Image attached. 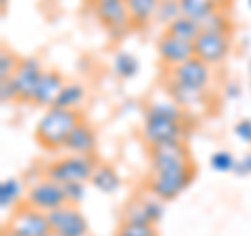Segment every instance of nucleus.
<instances>
[{
  "label": "nucleus",
  "mask_w": 251,
  "mask_h": 236,
  "mask_svg": "<svg viewBox=\"0 0 251 236\" xmlns=\"http://www.w3.org/2000/svg\"><path fill=\"white\" fill-rule=\"evenodd\" d=\"M186 138V111L174 100H153L145 107L143 140L147 146H161L184 142Z\"/></svg>",
  "instance_id": "1"
},
{
  "label": "nucleus",
  "mask_w": 251,
  "mask_h": 236,
  "mask_svg": "<svg viewBox=\"0 0 251 236\" xmlns=\"http://www.w3.org/2000/svg\"><path fill=\"white\" fill-rule=\"evenodd\" d=\"M82 119L84 117L80 115V111H74V109L49 107L36 123V140L46 151L65 148L69 134L74 132V128Z\"/></svg>",
  "instance_id": "2"
},
{
  "label": "nucleus",
  "mask_w": 251,
  "mask_h": 236,
  "mask_svg": "<svg viewBox=\"0 0 251 236\" xmlns=\"http://www.w3.org/2000/svg\"><path fill=\"white\" fill-rule=\"evenodd\" d=\"M193 180H195V163H188V165H180V167L149 174L147 190L149 194H153L166 203V201H174L176 196L182 194L193 184Z\"/></svg>",
  "instance_id": "3"
},
{
  "label": "nucleus",
  "mask_w": 251,
  "mask_h": 236,
  "mask_svg": "<svg viewBox=\"0 0 251 236\" xmlns=\"http://www.w3.org/2000/svg\"><path fill=\"white\" fill-rule=\"evenodd\" d=\"M97 159L94 155H74L69 153L65 157L50 161L44 167V176L54 180L59 184L69 182H90V178L97 169Z\"/></svg>",
  "instance_id": "4"
},
{
  "label": "nucleus",
  "mask_w": 251,
  "mask_h": 236,
  "mask_svg": "<svg viewBox=\"0 0 251 236\" xmlns=\"http://www.w3.org/2000/svg\"><path fill=\"white\" fill-rule=\"evenodd\" d=\"M4 230L15 236H46L52 228L49 213L27 205V203H21L19 207L11 211V217L6 222Z\"/></svg>",
  "instance_id": "5"
},
{
  "label": "nucleus",
  "mask_w": 251,
  "mask_h": 236,
  "mask_svg": "<svg viewBox=\"0 0 251 236\" xmlns=\"http://www.w3.org/2000/svg\"><path fill=\"white\" fill-rule=\"evenodd\" d=\"M25 203L44 211V213H50V211L67 205V196H65V190H63V184L54 182V180L46 178L42 174V178L29 182L25 190Z\"/></svg>",
  "instance_id": "6"
},
{
  "label": "nucleus",
  "mask_w": 251,
  "mask_h": 236,
  "mask_svg": "<svg viewBox=\"0 0 251 236\" xmlns=\"http://www.w3.org/2000/svg\"><path fill=\"white\" fill-rule=\"evenodd\" d=\"M92 11L94 17L100 21V25L109 31L113 40H120L132 27L126 0H97V2H92Z\"/></svg>",
  "instance_id": "7"
},
{
  "label": "nucleus",
  "mask_w": 251,
  "mask_h": 236,
  "mask_svg": "<svg viewBox=\"0 0 251 236\" xmlns=\"http://www.w3.org/2000/svg\"><path fill=\"white\" fill-rule=\"evenodd\" d=\"M195 46V57L201 59L207 65H220L230 52V34L222 31H209L203 29L199 38L193 42Z\"/></svg>",
  "instance_id": "8"
},
{
  "label": "nucleus",
  "mask_w": 251,
  "mask_h": 236,
  "mask_svg": "<svg viewBox=\"0 0 251 236\" xmlns=\"http://www.w3.org/2000/svg\"><path fill=\"white\" fill-rule=\"evenodd\" d=\"M193 163L191 153H188L186 142H174V144H161L149 148V169L151 174L172 167H180V165Z\"/></svg>",
  "instance_id": "9"
},
{
  "label": "nucleus",
  "mask_w": 251,
  "mask_h": 236,
  "mask_svg": "<svg viewBox=\"0 0 251 236\" xmlns=\"http://www.w3.org/2000/svg\"><path fill=\"white\" fill-rule=\"evenodd\" d=\"M50 228L63 236H88V219L77 205H63L49 213Z\"/></svg>",
  "instance_id": "10"
},
{
  "label": "nucleus",
  "mask_w": 251,
  "mask_h": 236,
  "mask_svg": "<svg viewBox=\"0 0 251 236\" xmlns=\"http://www.w3.org/2000/svg\"><path fill=\"white\" fill-rule=\"evenodd\" d=\"M170 77L176 80L178 84L188 86V88L207 90V86L211 82V69H209L207 63H203L201 59L193 57V59L184 61L182 65L170 69Z\"/></svg>",
  "instance_id": "11"
},
{
  "label": "nucleus",
  "mask_w": 251,
  "mask_h": 236,
  "mask_svg": "<svg viewBox=\"0 0 251 236\" xmlns=\"http://www.w3.org/2000/svg\"><path fill=\"white\" fill-rule=\"evenodd\" d=\"M157 57H159L163 67L174 69L178 65H182L184 61L195 57V46L193 42H184L174 36L161 34L159 40H157Z\"/></svg>",
  "instance_id": "12"
},
{
  "label": "nucleus",
  "mask_w": 251,
  "mask_h": 236,
  "mask_svg": "<svg viewBox=\"0 0 251 236\" xmlns=\"http://www.w3.org/2000/svg\"><path fill=\"white\" fill-rule=\"evenodd\" d=\"M163 213H166L163 201L151 194L149 199L130 201V205L124 211L122 222H138V224H153L155 226L157 222H161Z\"/></svg>",
  "instance_id": "13"
},
{
  "label": "nucleus",
  "mask_w": 251,
  "mask_h": 236,
  "mask_svg": "<svg viewBox=\"0 0 251 236\" xmlns=\"http://www.w3.org/2000/svg\"><path fill=\"white\" fill-rule=\"evenodd\" d=\"M44 73V67H42V61L38 57H23L17 71H15L13 80L17 84L19 88V94H21V100H27L31 103V96H34V90L40 77Z\"/></svg>",
  "instance_id": "14"
},
{
  "label": "nucleus",
  "mask_w": 251,
  "mask_h": 236,
  "mask_svg": "<svg viewBox=\"0 0 251 236\" xmlns=\"http://www.w3.org/2000/svg\"><path fill=\"white\" fill-rule=\"evenodd\" d=\"M166 92L170 94V100H174V103L180 109H184V111H193V109H197V107H207V103H209L207 90L188 88V86H182L176 80H172L170 75L166 80Z\"/></svg>",
  "instance_id": "15"
},
{
  "label": "nucleus",
  "mask_w": 251,
  "mask_h": 236,
  "mask_svg": "<svg viewBox=\"0 0 251 236\" xmlns=\"http://www.w3.org/2000/svg\"><path fill=\"white\" fill-rule=\"evenodd\" d=\"M63 86H65V80H63V75L57 69H44L40 82H38L34 90V96H31V103L38 107H46V109L52 107L59 92L63 90Z\"/></svg>",
  "instance_id": "16"
},
{
  "label": "nucleus",
  "mask_w": 251,
  "mask_h": 236,
  "mask_svg": "<svg viewBox=\"0 0 251 236\" xmlns=\"http://www.w3.org/2000/svg\"><path fill=\"white\" fill-rule=\"evenodd\" d=\"M97 130L92 128L88 121H80L74 128V132L69 134L67 142H65V151L74 153V155H94L97 151Z\"/></svg>",
  "instance_id": "17"
},
{
  "label": "nucleus",
  "mask_w": 251,
  "mask_h": 236,
  "mask_svg": "<svg viewBox=\"0 0 251 236\" xmlns=\"http://www.w3.org/2000/svg\"><path fill=\"white\" fill-rule=\"evenodd\" d=\"M126 6H128V13H130L132 27L140 29V27H147L155 19L159 0H126Z\"/></svg>",
  "instance_id": "18"
},
{
  "label": "nucleus",
  "mask_w": 251,
  "mask_h": 236,
  "mask_svg": "<svg viewBox=\"0 0 251 236\" xmlns=\"http://www.w3.org/2000/svg\"><path fill=\"white\" fill-rule=\"evenodd\" d=\"M90 182H92V186L97 188V190L105 192V194H113V192L120 190L122 178H120V174H117V169L113 167V165L99 163L97 169H94V174H92V178H90Z\"/></svg>",
  "instance_id": "19"
},
{
  "label": "nucleus",
  "mask_w": 251,
  "mask_h": 236,
  "mask_svg": "<svg viewBox=\"0 0 251 236\" xmlns=\"http://www.w3.org/2000/svg\"><path fill=\"white\" fill-rule=\"evenodd\" d=\"M201 31H203L201 23H197L195 19H188V17H184V15H180V17L172 21L170 25H166L163 34L174 36V38H178V40H184V42H195Z\"/></svg>",
  "instance_id": "20"
},
{
  "label": "nucleus",
  "mask_w": 251,
  "mask_h": 236,
  "mask_svg": "<svg viewBox=\"0 0 251 236\" xmlns=\"http://www.w3.org/2000/svg\"><path fill=\"white\" fill-rule=\"evenodd\" d=\"M218 9H220L218 0H180V11H182V15L188 19H195L197 23H203Z\"/></svg>",
  "instance_id": "21"
},
{
  "label": "nucleus",
  "mask_w": 251,
  "mask_h": 236,
  "mask_svg": "<svg viewBox=\"0 0 251 236\" xmlns=\"http://www.w3.org/2000/svg\"><path fill=\"white\" fill-rule=\"evenodd\" d=\"M84 98H86V88L80 82H65V86H63V90L59 92V96L52 107L74 109V111H77L80 105L84 103Z\"/></svg>",
  "instance_id": "22"
},
{
  "label": "nucleus",
  "mask_w": 251,
  "mask_h": 236,
  "mask_svg": "<svg viewBox=\"0 0 251 236\" xmlns=\"http://www.w3.org/2000/svg\"><path fill=\"white\" fill-rule=\"evenodd\" d=\"M21 196H23V182L19 178H6L0 182V207L4 211H13L15 207L21 205Z\"/></svg>",
  "instance_id": "23"
},
{
  "label": "nucleus",
  "mask_w": 251,
  "mask_h": 236,
  "mask_svg": "<svg viewBox=\"0 0 251 236\" xmlns=\"http://www.w3.org/2000/svg\"><path fill=\"white\" fill-rule=\"evenodd\" d=\"M138 69H140V63H138V59L132 52L122 50V52L115 54L113 71H115L117 77H122V80H130V77H134L138 73Z\"/></svg>",
  "instance_id": "24"
},
{
  "label": "nucleus",
  "mask_w": 251,
  "mask_h": 236,
  "mask_svg": "<svg viewBox=\"0 0 251 236\" xmlns=\"http://www.w3.org/2000/svg\"><path fill=\"white\" fill-rule=\"evenodd\" d=\"M180 15H182V11H180V0H159V6H157L153 21L161 23V25L166 27L174 19H178Z\"/></svg>",
  "instance_id": "25"
},
{
  "label": "nucleus",
  "mask_w": 251,
  "mask_h": 236,
  "mask_svg": "<svg viewBox=\"0 0 251 236\" xmlns=\"http://www.w3.org/2000/svg\"><path fill=\"white\" fill-rule=\"evenodd\" d=\"M203 29L209 31H222V34H232V21L222 9H218L216 13H211L209 17L201 23Z\"/></svg>",
  "instance_id": "26"
},
{
  "label": "nucleus",
  "mask_w": 251,
  "mask_h": 236,
  "mask_svg": "<svg viewBox=\"0 0 251 236\" xmlns=\"http://www.w3.org/2000/svg\"><path fill=\"white\" fill-rule=\"evenodd\" d=\"M209 165L218 174H230V171H234L237 159H234V155L230 151H216L209 157Z\"/></svg>",
  "instance_id": "27"
},
{
  "label": "nucleus",
  "mask_w": 251,
  "mask_h": 236,
  "mask_svg": "<svg viewBox=\"0 0 251 236\" xmlns=\"http://www.w3.org/2000/svg\"><path fill=\"white\" fill-rule=\"evenodd\" d=\"M19 63H21V57H17L13 50H9V48L0 50V80L13 77L19 67Z\"/></svg>",
  "instance_id": "28"
},
{
  "label": "nucleus",
  "mask_w": 251,
  "mask_h": 236,
  "mask_svg": "<svg viewBox=\"0 0 251 236\" xmlns=\"http://www.w3.org/2000/svg\"><path fill=\"white\" fill-rule=\"evenodd\" d=\"M120 234L126 236H157V228L153 224H138V222H122Z\"/></svg>",
  "instance_id": "29"
},
{
  "label": "nucleus",
  "mask_w": 251,
  "mask_h": 236,
  "mask_svg": "<svg viewBox=\"0 0 251 236\" xmlns=\"http://www.w3.org/2000/svg\"><path fill=\"white\" fill-rule=\"evenodd\" d=\"M0 100H2V103H15V100H21L19 88H17V84H15L13 77L0 80Z\"/></svg>",
  "instance_id": "30"
},
{
  "label": "nucleus",
  "mask_w": 251,
  "mask_h": 236,
  "mask_svg": "<svg viewBox=\"0 0 251 236\" xmlns=\"http://www.w3.org/2000/svg\"><path fill=\"white\" fill-rule=\"evenodd\" d=\"M63 190H65V196H67L69 205H77V203H82L84 196H86V182H69V184H63Z\"/></svg>",
  "instance_id": "31"
},
{
  "label": "nucleus",
  "mask_w": 251,
  "mask_h": 236,
  "mask_svg": "<svg viewBox=\"0 0 251 236\" xmlns=\"http://www.w3.org/2000/svg\"><path fill=\"white\" fill-rule=\"evenodd\" d=\"M234 136H237L243 144H251V119L243 117L234 123Z\"/></svg>",
  "instance_id": "32"
},
{
  "label": "nucleus",
  "mask_w": 251,
  "mask_h": 236,
  "mask_svg": "<svg viewBox=\"0 0 251 236\" xmlns=\"http://www.w3.org/2000/svg\"><path fill=\"white\" fill-rule=\"evenodd\" d=\"M232 174H237V176H251V153L247 155H243L241 159H237V165H234V171Z\"/></svg>",
  "instance_id": "33"
},
{
  "label": "nucleus",
  "mask_w": 251,
  "mask_h": 236,
  "mask_svg": "<svg viewBox=\"0 0 251 236\" xmlns=\"http://www.w3.org/2000/svg\"><path fill=\"white\" fill-rule=\"evenodd\" d=\"M224 96L228 98V100L239 98L241 96V86L237 82H226V86H224Z\"/></svg>",
  "instance_id": "34"
},
{
  "label": "nucleus",
  "mask_w": 251,
  "mask_h": 236,
  "mask_svg": "<svg viewBox=\"0 0 251 236\" xmlns=\"http://www.w3.org/2000/svg\"><path fill=\"white\" fill-rule=\"evenodd\" d=\"M46 236H63V234H59V232H54V230H50L49 234H46Z\"/></svg>",
  "instance_id": "35"
},
{
  "label": "nucleus",
  "mask_w": 251,
  "mask_h": 236,
  "mask_svg": "<svg viewBox=\"0 0 251 236\" xmlns=\"http://www.w3.org/2000/svg\"><path fill=\"white\" fill-rule=\"evenodd\" d=\"M2 236H15V234H11V232H6V230H4V232H2Z\"/></svg>",
  "instance_id": "36"
},
{
  "label": "nucleus",
  "mask_w": 251,
  "mask_h": 236,
  "mask_svg": "<svg viewBox=\"0 0 251 236\" xmlns=\"http://www.w3.org/2000/svg\"><path fill=\"white\" fill-rule=\"evenodd\" d=\"M0 2H2V9H4V6H6V2H9V0H0Z\"/></svg>",
  "instance_id": "37"
},
{
  "label": "nucleus",
  "mask_w": 251,
  "mask_h": 236,
  "mask_svg": "<svg viewBox=\"0 0 251 236\" xmlns=\"http://www.w3.org/2000/svg\"><path fill=\"white\" fill-rule=\"evenodd\" d=\"M249 75H251V61H249Z\"/></svg>",
  "instance_id": "38"
},
{
  "label": "nucleus",
  "mask_w": 251,
  "mask_h": 236,
  "mask_svg": "<svg viewBox=\"0 0 251 236\" xmlns=\"http://www.w3.org/2000/svg\"><path fill=\"white\" fill-rule=\"evenodd\" d=\"M115 236H126V234H120V232H117V234H115Z\"/></svg>",
  "instance_id": "39"
},
{
  "label": "nucleus",
  "mask_w": 251,
  "mask_h": 236,
  "mask_svg": "<svg viewBox=\"0 0 251 236\" xmlns=\"http://www.w3.org/2000/svg\"><path fill=\"white\" fill-rule=\"evenodd\" d=\"M247 2H249V9H251V0H247Z\"/></svg>",
  "instance_id": "40"
},
{
  "label": "nucleus",
  "mask_w": 251,
  "mask_h": 236,
  "mask_svg": "<svg viewBox=\"0 0 251 236\" xmlns=\"http://www.w3.org/2000/svg\"><path fill=\"white\" fill-rule=\"evenodd\" d=\"M90 2H97V0H90Z\"/></svg>",
  "instance_id": "41"
}]
</instances>
